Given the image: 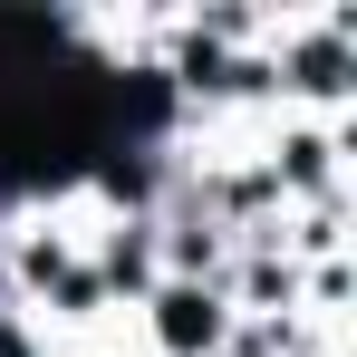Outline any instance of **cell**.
Segmentation results:
<instances>
[{
  "mask_svg": "<svg viewBox=\"0 0 357 357\" xmlns=\"http://www.w3.org/2000/svg\"><path fill=\"white\" fill-rule=\"evenodd\" d=\"M165 338H174V348H213V299L174 290V299H165Z\"/></svg>",
  "mask_w": 357,
  "mask_h": 357,
  "instance_id": "obj_1",
  "label": "cell"
}]
</instances>
